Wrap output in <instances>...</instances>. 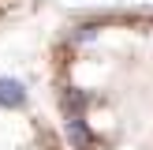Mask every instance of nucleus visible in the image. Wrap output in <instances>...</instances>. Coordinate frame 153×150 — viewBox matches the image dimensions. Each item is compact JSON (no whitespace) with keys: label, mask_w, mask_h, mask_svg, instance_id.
I'll list each match as a JSON object with an SVG mask.
<instances>
[{"label":"nucleus","mask_w":153,"mask_h":150,"mask_svg":"<svg viewBox=\"0 0 153 150\" xmlns=\"http://www.w3.org/2000/svg\"><path fill=\"white\" fill-rule=\"evenodd\" d=\"M71 38H75V41H90V38H97V26H79Z\"/></svg>","instance_id":"obj_4"},{"label":"nucleus","mask_w":153,"mask_h":150,"mask_svg":"<svg viewBox=\"0 0 153 150\" xmlns=\"http://www.w3.org/2000/svg\"><path fill=\"white\" fill-rule=\"evenodd\" d=\"M67 139L75 150H94V131L86 128L82 116H67Z\"/></svg>","instance_id":"obj_2"},{"label":"nucleus","mask_w":153,"mask_h":150,"mask_svg":"<svg viewBox=\"0 0 153 150\" xmlns=\"http://www.w3.org/2000/svg\"><path fill=\"white\" fill-rule=\"evenodd\" d=\"M86 105H90V98L82 94L79 86H67V90H64V109H67V116H82Z\"/></svg>","instance_id":"obj_3"},{"label":"nucleus","mask_w":153,"mask_h":150,"mask_svg":"<svg viewBox=\"0 0 153 150\" xmlns=\"http://www.w3.org/2000/svg\"><path fill=\"white\" fill-rule=\"evenodd\" d=\"M0 105L4 109H22L26 105V86L19 79H0Z\"/></svg>","instance_id":"obj_1"}]
</instances>
